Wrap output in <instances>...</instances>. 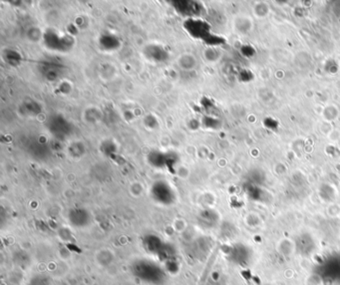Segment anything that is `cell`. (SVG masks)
Instances as JSON below:
<instances>
[{"label":"cell","mask_w":340,"mask_h":285,"mask_svg":"<svg viewBox=\"0 0 340 285\" xmlns=\"http://www.w3.org/2000/svg\"><path fill=\"white\" fill-rule=\"evenodd\" d=\"M133 273L150 284H161L164 281L163 270L154 262L140 260L133 265Z\"/></svg>","instance_id":"1"},{"label":"cell","mask_w":340,"mask_h":285,"mask_svg":"<svg viewBox=\"0 0 340 285\" xmlns=\"http://www.w3.org/2000/svg\"><path fill=\"white\" fill-rule=\"evenodd\" d=\"M152 196L156 202L162 205H171L175 200L174 191L165 181H158L153 185Z\"/></svg>","instance_id":"2"}]
</instances>
